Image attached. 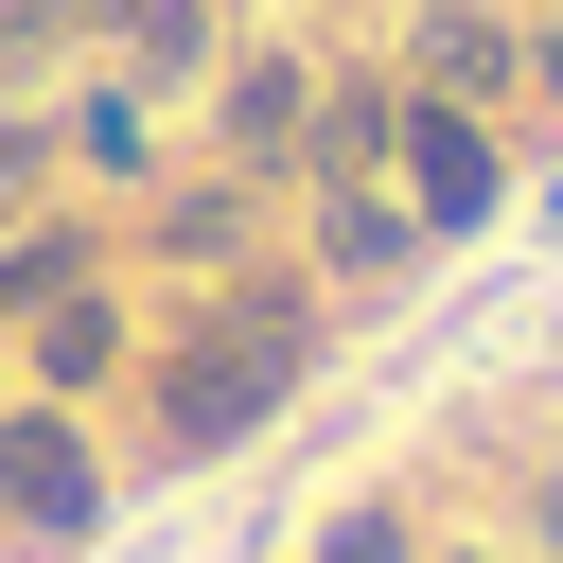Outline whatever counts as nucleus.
Instances as JSON below:
<instances>
[{
    "instance_id": "0eeeda50",
    "label": "nucleus",
    "mask_w": 563,
    "mask_h": 563,
    "mask_svg": "<svg viewBox=\"0 0 563 563\" xmlns=\"http://www.w3.org/2000/svg\"><path fill=\"white\" fill-rule=\"evenodd\" d=\"M334 563H405V528H387V510H352V528H334Z\"/></svg>"
},
{
    "instance_id": "20e7f679",
    "label": "nucleus",
    "mask_w": 563,
    "mask_h": 563,
    "mask_svg": "<svg viewBox=\"0 0 563 563\" xmlns=\"http://www.w3.org/2000/svg\"><path fill=\"white\" fill-rule=\"evenodd\" d=\"M229 141H246V158L299 141V70H246V88H229Z\"/></svg>"
},
{
    "instance_id": "f03ea898",
    "label": "nucleus",
    "mask_w": 563,
    "mask_h": 563,
    "mask_svg": "<svg viewBox=\"0 0 563 563\" xmlns=\"http://www.w3.org/2000/svg\"><path fill=\"white\" fill-rule=\"evenodd\" d=\"M0 510H35V528H88V510H106L88 440H70V422H0Z\"/></svg>"
},
{
    "instance_id": "6e6552de",
    "label": "nucleus",
    "mask_w": 563,
    "mask_h": 563,
    "mask_svg": "<svg viewBox=\"0 0 563 563\" xmlns=\"http://www.w3.org/2000/svg\"><path fill=\"white\" fill-rule=\"evenodd\" d=\"M545 545H563V510H545Z\"/></svg>"
},
{
    "instance_id": "39448f33",
    "label": "nucleus",
    "mask_w": 563,
    "mask_h": 563,
    "mask_svg": "<svg viewBox=\"0 0 563 563\" xmlns=\"http://www.w3.org/2000/svg\"><path fill=\"white\" fill-rule=\"evenodd\" d=\"M422 70H440V88H475V70H510V35H493V18H440V35H422Z\"/></svg>"
},
{
    "instance_id": "f257e3e1",
    "label": "nucleus",
    "mask_w": 563,
    "mask_h": 563,
    "mask_svg": "<svg viewBox=\"0 0 563 563\" xmlns=\"http://www.w3.org/2000/svg\"><path fill=\"white\" fill-rule=\"evenodd\" d=\"M299 352H317V317H299V299H229V334H194V352H176V387H158V405H176V440H194V457H211V440H246V422L299 387Z\"/></svg>"
},
{
    "instance_id": "7ed1b4c3",
    "label": "nucleus",
    "mask_w": 563,
    "mask_h": 563,
    "mask_svg": "<svg viewBox=\"0 0 563 563\" xmlns=\"http://www.w3.org/2000/svg\"><path fill=\"white\" fill-rule=\"evenodd\" d=\"M405 176H422V229L493 211V141H475V106H422V123H405Z\"/></svg>"
},
{
    "instance_id": "423d86ee",
    "label": "nucleus",
    "mask_w": 563,
    "mask_h": 563,
    "mask_svg": "<svg viewBox=\"0 0 563 563\" xmlns=\"http://www.w3.org/2000/svg\"><path fill=\"white\" fill-rule=\"evenodd\" d=\"M405 229H422V211H387V194H334V246H352V264H405Z\"/></svg>"
}]
</instances>
